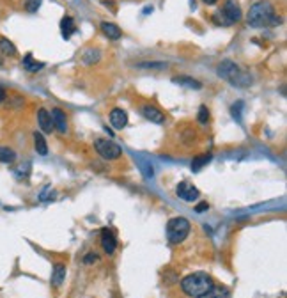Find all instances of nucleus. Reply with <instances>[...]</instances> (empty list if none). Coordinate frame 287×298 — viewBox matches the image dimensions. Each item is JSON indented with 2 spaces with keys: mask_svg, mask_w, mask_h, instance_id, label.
<instances>
[{
  "mask_svg": "<svg viewBox=\"0 0 287 298\" xmlns=\"http://www.w3.org/2000/svg\"><path fill=\"white\" fill-rule=\"evenodd\" d=\"M39 5H41V0H27L25 2V7L29 13H35V11L39 9Z\"/></svg>",
  "mask_w": 287,
  "mask_h": 298,
  "instance_id": "nucleus-26",
  "label": "nucleus"
},
{
  "mask_svg": "<svg viewBox=\"0 0 287 298\" xmlns=\"http://www.w3.org/2000/svg\"><path fill=\"white\" fill-rule=\"evenodd\" d=\"M190 222L186 220L185 217H176V218H170L167 224V238L170 243L174 245H179L186 240V236L190 234Z\"/></svg>",
  "mask_w": 287,
  "mask_h": 298,
  "instance_id": "nucleus-4",
  "label": "nucleus"
},
{
  "mask_svg": "<svg viewBox=\"0 0 287 298\" xmlns=\"http://www.w3.org/2000/svg\"><path fill=\"white\" fill-rule=\"evenodd\" d=\"M101 247L106 254H114L117 249V238L110 229H103L101 231Z\"/></svg>",
  "mask_w": 287,
  "mask_h": 298,
  "instance_id": "nucleus-10",
  "label": "nucleus"
},
{
  "mask_svg": "<svg viewBox=\"0 0 287 298\" xmlns=\"http://www.w3.org/2000/svg\"><path fill=\"white\" fill-rule=\"evenodd\" d=\"M53 197H55V194H53V190H52V192H50V190H44L43 194H41V196H39V200H43V202H44V200H52Z\"/></svg>",
  "mask_w": 287,
  "mask_h": 298,
  "instance_id": "nucleus-29",
  "label": "nucleus"
},
{
  "mask_svg": "<svg viewBox=\"0 0 287 298\" xmlns=\"http://www.w3.org/2000/svg\"><path fill=\"white\" fill-rule=\"evenodd\" d=\"M176 194H177L179 199L186 200V202H193V200L199 199V190H197L193 185H190V183H186V181H183V183L177 185Z\"/></svg>",
  "mask_w": 287,
  "mask_h": 298,
  "instance_id": "nucleus-7",
  "label": "nucleus"
},
{
  "mask_svg": "<svg viewBox=\"0 0 287 298\" xmlns=\"http://www.w3.org/2000/svg\"><path fill=\"white\" fill-rule=\"evenodd\" d=\"M34 146H35V151L39 153L41 156L48 155V144L44 140L43 133H39V132H35L34 133Z\"/></svg>",
  "mask_w": 287,
  "mask_h": 298,
  "instance_id": "nucleus-18",
  "label": "nucleus"
},
{
  "mask_svg": "<svg viewBox=\"0 0 287 298\" xmlns=\"http://www.w3.org/2000/svg\"><path fill=\"white\" fill-rule=\"evenodd\" d=\"M248 25L254 29H264V27H277L282 23V18L275 14V7L266 2V0H259L250 7L248 11Z\"/></svg>",
  "mask_w": 287,
  "mask_h": 298,
  "instance_id": "nucleus-1",
  "label": "nucleus"
},
{
  "mask_svg": "<svg viewBox=\"0 0 287 298\" xmlns=\"http://www.w3.org/2000/svg\"><path fill=\"white\" fill-rule=\"evenodd\" d=\"M149 13H153V7H151V5H147L146 9H144V14H149Z\"/></svg>",
  "mask_w": 287,
  "mask_h": 298,
  "instance_id": "nucleus-34",
  "label": "nucleus"
},
{
  "mask_svg": "<svg viewBox=\"0 0 287 298\" xmlns=\"http://www.w3.org/2000/svg\"><path fill=\"white\" fill-rule=\"evenodd\" d=\"M222 16L225 18L227 25H232V23H238L241 20V7L238 5L236 0H227L223 4V9L220 11Z\"/></svg>",
  "mask_w": 287,
  "mask_h": 298,
  "instance_id": "nucleus-6",
  "label": "nucleus"
},
{
  "mask_svg": "<svg viewBox=\"0 0 287 298\" xmlns=\"http://www.w3.org/2000/svg\"><path fill=\"white\" fill-rule=\"evenodd\" d=\"M204 4H208V5H213V4H217L218 0H202Z\"/></svg>",
  "mask_w": 287,
  "mask_h": 298,
  "instance_id": "nucleus-33",
  "label": "nucleus"
},
{
  "mask_svg": "<svg viewBox=\"0 0 287 298\" xmlns=\"http://www.w3.org/2000/svg\"><path fill=\"white\" fill-rule=\"evenodd\" d=\"M209 162H211V155H199V156H195L193 160H191V170H193V172H199V170L202 169L204 165H208Z\"/></svg>",
  "mask_w": 287,
  "mask_h": 298,
  "instance_id": "nucleus-20",
  "label": "nucleus"
},
{
  "mask_svg": "<svg viewBox=\"0 0 287 298\" xmlns=\"http://www.w3.org/2000/svg\"><path fill=\"white\" fill-rule=\"evenodd\" d=\"M101 32L112 41L121 39V36H123V31H121V29L117 27L115 23H110V22H103L101 23Z\"/></svg>",
  "mask_w": 287,
  "mask_h": 298,
  "instance_id": "nucleus-13",
  "label": "nucleus"
},
{
  "mask_svg": "<svg viewBox=\"0 0 287 298\" xmlns=\"http://www.w3.org/2000/svg\"><path fill=\"white\" fill-rule=\"evenodd\" d=\"M50 116H52V121H53V128L57 130L59 133H66V132H67V117H66V114H64L61 108H53Z\"/></svg>",
  "mask_w": 287,
  "mask_h": 298,
  "instance_id": "nucleus-9",
  "label": "nucleus"
},
{
  "mask_svg": "<svg viewBox=\"0 0 287 298\" xmlns=\"http://www.w3.org/2000/svg\"><path fill=\"white\" fill-rule=\"evenodd\" d=\"M99 59H101V55H99V52H97V50L91 48L84 54V63L85 64H96Z\"/></svg>",
  "mask_w": 287,
  "mask_h": 298,
  "instance_id": "nucleus-23",
  "label": "nucleus"
},
{
  "mask_svg": "<svg viewBox=\"0 0 287 298\" xmlns=\"http://www.w3.org/2000/svg\"><path fill=\"white\" fill-rule=\"evenodd\" d=\"M16 160V153L11 147H0V162L2 164H13Z\"/></svg>",
  "mask_w": 287,
  "mask_h": 298,
  "instance_id": "nucleus-22",
  "label": "nucleus"
},
{
  "mask_svg": "<svg viewBox=\"0 0 287 298\" xmlns=\"http://www.w3.org/2000/svg\"><path fill=\"white\" fill-rule=\"evenodd\" d=\"M140 67H156V69H165L167 67V64H163V63H142V64H138Z\"/></svg>",
  "mask_w": 287,
  "mask_h": 298,
  "instance_id": "nucleus-28",
  "label": "nucleus"
},
{
  "mask_svg": "<svg viewBox=\"0 0 287 298\" xmlns=\"http://www.w3.org/2000/svg\"><path fill=\"white\" fill-rule=\"evenodd\" d=\"M243 105L245 103L239 99V101H236L232 107H230V114H232V117H236V121H241V110H243Z\"/></svg>",
  "mask_w": 287,
  "mask_h": 298,
  "instance_id": "nucleus-24",
  "label": "nucleus"
},
{
  "mask_svg": "<svg viewBox=\"0 0 287 298\" xmlns=\"http://www.w3.org/2000/svg\"><path fill=\"white\" fill-rule=\"evenodd\" d=\"M199 298H230V293L227 288H218V286H213L209 291H206V293L202 295V297Z\"/></svg>",
  "mask_w": 287,
  "mask_h": 298,
  "instance_id": "nucleus-17",
  "label": "nucleus"
},
{
  "mask_svg": "<svg viewBox=\"0 0 287 298\" xmlns=\"http://www.w3.org/2000/svg\"><path fill=\"white\" fill-rule=\"evenodd\" d=\"M142 116L146 117L151 123H156V125H163L165 123V114L161 110H158L153 105H144L142 107Z\"/></svg>",
  "mask_w": 287,
  "mask_h": 298,
  "instance_id": "nucleus-8",
  "label": "nucleus"
},
{
  "mask_svg": "<svg viewBox=\"0 0 287 298\" xmlns=\"http://www.w3.org/2000/svg\"><path fill=\"white\" fill-rule=\"evenodd\" d=\"M213 279L204 273V271H197V273H191V275H186L185 279L181 280V289L185 291L188 297L191 298H199L202 297L206 291L213 288Z\"/></svg>",
  "mask_w": 287,
  "mask_h": 298,
  "instance_id": "nucleus-2",
  "label": "nucleus"
},
{
  "mask_svg": "<svg viewBox=\"0 0 287 298\" xmlns=\"http://www.w3.org/2000/svg\"><path fill=\"white\" fill-rule=\"evenodd\" d=\"M37 123H39L41 130H43L44 133H52L53 121H52V116H50V112H48V110H44V108H39V112H37Z\"/></svg>",
  "mask_w": 287,
  "mask_h": 298,
  "instance_id": "nucleus-12",
  "label": "nucleus"
},
{
  "mask_svg": "<svg viewBox=\"0 0 287 298\" xmlns=\"http://www.w3.org/2000/svg\"><path fill=\"white\" fill-rule=\"evenodd\" d=\"M22 64H23V67H25L27 71H31V73H37L44 67V64L39 63V61H35V59L32 57V54H27L25 57H23Z\"/></svg>",
  "mask_w": 287,
  "mask_h": 298,
  "instance_id": "nucleus-16",
  "label": "nucleus"
},
{
  "mask_svg": "<svg viewBox=\"0 0 287 298\" xmlns=\"http://www.w3.org/2000/svg\"><path fill=\"white\" fill-rule=\"evenodd\" d=\"M94 149H96L97 155L101 156V158H105V160H117V158H121V155H123V149L115 142L108 140V138H96V140H94Z\"/></svg>",
  "mask_w": 287,
  "mask_h": 298,
  "instance_id": "nucleus-5",
  "label": "nucleus"
},
{
  "mask_svg": "<svg viewBox=\"0 0 287 298\" xmlns=\"http://www.w3.org/2000/svg\"><path fill=\"white\" fill-rule=\"evenodd\" d=\"M208 119H209V110H208V107H200L199 108V114H197V121H199L200 125H206L208 123Z\"/></svg>",
  "mask_w": 287,
  "mask_h": 298,
  "instance_id": "nucleus-25",
  "label": "nucleus"
},
{
  "mask_svg": "<svg viewBox=\"0 0 287 298\" xmlns=\"http://www.w3.org/2000/svg\"><path fill=\"white\" fill-rule=\"evenodd\" d=\"M94 261H97V256H96V254H87V256L84 258V263H85V265H93Z\"/></svg>",
  "mask_w": 287,
  "mask_h": 298,
  "instance_id": "nucleus-30",
  "label": "nucleus"
},
{
  "mask_svg": "<svg viewBox=\"0 0 287 298\" xmlns=\"http://www.w3.org/2000/svg\"><path fill=\"white\" fill-rule=\"evenodd\" d=\"M208 208H209L208 202H200V204L197 206V208H195V211H197V213H202V211H206Z\"/></svg>",
  "mask_w": 287,
  "mask_h": 298,
  "instance_id": "nucleus-31",
  "label": "nucleus"
},
{
  "mask_svg": "<svg viewBox=\"0 0 287 298\" xmlns=\"http://www.w3.org/2000/svg\"><path fill=\"white\" fill-rule=\"evenodd\" d=\"M140 165V170H142V174L146 176V178H153V167H151V164H147V162H142V164H138Z\"/></svg>",
  "mask_w": 287,
  "mask_h": 298,
  "instance_id": "nucleus-27",
  "label": "nucleus"
},
{
  "mask_svg": "<svg viewBox=\"0 0 287 298\" xmlns=\"http://www.w3.org/2000/svg\"><path fill=\"white\" fill-rule=\"evenodd\" d=\"M64 279H66V266L55 265V266H53V273H52V286L53 288H61Z\"/></svg>",
  "mask_w": 287,
  "mask_h": 298,
  "instance_id": "nucleus-15",
  "label": "nucleus"
},
{
  "mask_svg": "<svg viewBox=\"0 0 287 298\" xmlns=\"http://www.w3.org/2000/svg\"><path fill=\"white\" fill-rule=\"evenodd\" d=\"M217 73L222 78H225L229 84L236 85V87H250V85H252V76L248 75L247 71H243V69L236 63H232V61H223V63H220Z\"/></svg>",
  "mask_w": 287,
  "mask_h": 298,
  "instance_id": "nucleus-3",
  "label": "nucleus"
},
{
  "mask_svg": "<svg viewBox=\"0 0 287 298\" xmlns=\"http://www.w3.org/2000/svg\"><path fill=\"white\" fill-rule=\"evenodd\" d=\"M110 125L115 130H123L128 125V114L123 110V108H114L110 112Z\"/></svg>",
  "mask_w": 287,
  "mask_h": 298,
  "instance_id": "nucleus-11",
  "label": "nucleus"
},
{
  "mask_svg": "<svg viewBox=\"0 0 287 298\" xmlns=\"http://www.w3.org/2000/svg\"><path fill=\"white\" fill-rule=\"evenodd\" d=\"M61 31H62V37H64V39H69V37L76 32V25L71 16H64V18H62Z\"/></svg>",
  "mask_w": 287,
  "mask_h": 298,
  "instance_id": "nucleus-14",
  "label": "nucleus"
},
{
  "mask_svg": "<svg viewBox=\"0 0 287 298\" xmlns=\"http://www.w3.org/2000/svg\"><path fill=\"white\" fill-rule=\"evenodd\" d=\"M0 52L4 55H9V57H14L16 55V46L5 37H0Z\"/></svg>",
  "mask_w": 287,
  "mask_h": 298,
  "instance_id": "nucleus-21",
  "label": "nucleus"
},
{
  "mask_svg": "<svg viewBox=\"0 0 287 298\" xmlns=\"http://www.w3.org/2000/svg\"><path fill=\"white\" fill-rule=\"evenodd\" d=\"M174 82L179 85H185V87H190V89H202V84L197 82L195 78H190V76H176Z\"/></svg>",
  "mask_w": 287,
  "mask_h": 298,
  "instance_id": "nucleus-19",
  "label": "nucleus"
},
{
  "mask_svg": "<svg viewBox=\"0 0 287 298\" xmlns=\"http://www.w3.org/2000/svg\"><path fill=\"white\" fill-rule=\"evenodd\" d=\"M4 99H5V91L2 89V87H0V103L4 101Z\"/></svg>",
  "mask_w": 287,
  "mask_h": 298,
  "instance_id": "nucleus-32",
  "label": "nucleus"
}]
</instances>
